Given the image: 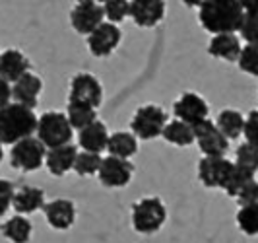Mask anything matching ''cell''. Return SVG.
I'll use <instances>...</instances> for the list:
<instances>
[{
	"mask_svg": "<svg viewBox=\"0 0 258 243\" xmlns=\"http://www.w3.org/2000/svg\"><path fill=\"white\" fill-rule=\"evenodd\" d=\"M167 123V113L159 105H144L134 113L132 121H130V128L136 138L154 140L163 134V128Z\"/></svg>",
	"mask_w": 258,
	"mask_h": 243,
	"instance_id": "5b68a950",
	"label": "cell"
},
{
	"mask_svg": "<svg viewBox=\"0 0 258 243\" xmlns=\"http://www.w3.org/2000/svg\"><path fill=\"white\" fill-rule=\"evenodd\" d=\"M0 231H2V235H4L8 241L29 243L33 226H31V222H29L24 214H16V216H12L10 220H6V222L0 226Z\"/></svg>",
	"mask_w": 258,
	"mask_h": 243,
	"instance_id": "7402d4cb",
	"label": "cell"
},
{
	"mask_svg": "<svg viewBox=\"0 0 258 243\" xmlns=\"http://www.w3.org/2000/svg\"><path fill=\"white\" fill-rule=\"evenodd\" d=\"M237 64L243 72L250 76H258V43H246L239 55Z\"/></svg>",
	"mask_w": 258,
	"mask_h": 243,
	"instance_id": "4dcf8cb0",
	"label": "cell"
},
{
	"mask_svg": "<svg viewBox=\"0 0 258 243\" xmlns=\"http://www.w3.org/2000/svg\"><path fill=\"white\" fill-rule=\"evenodd\" d=\"M29 66H31L29 59L18 49H6L4 53H0V76L8 80L10 84L27 74Z\"/></svg>",
	"mask_w": 258,
	"mask_h": 243,
	"instance_id": "e0dca14e",
	"label": "cell"
},
{
	"mask_svg": "<svg viewBox=\"0 0 258 243\" xmlns=\"http://www.w3.org/2000/svg\"><path fill=\"white\" fill-rule=\"evenodd\" d=\"M47 158V146L37 136L16 142L10 150V166L20 171H37Z\"/></svg>",
	"mask_w": 258,
	"mask_h": 243,
	"instance_id": "8992f818",
	"label": "cell"
},
{
	"mask_svg": "<svg viewBox=\"0 0 258 243\" xmlns=\"http://www.w3.org/2000/svg\"><path fill=\"white\" fill-rule=\"evenodd\" d=\"M10 102H12V86L8 80L0 76V109L6 107Z\"/></svg>",
	"mask_w": 258,
	"mask_h": 243,
	"instance_id": "8d00e7d4",
	"label": "cell"
},
{
	"mask_svg": "<svg viewBox=\"0 0 258 243\" xmlns=\"http://www.w3.org/2000/svg\"><path fill=\"white\" fill-rule=\"evenodd\" d=\"M78 142L86 152H95L101 154L103 150H107V142H109V132L107 127L101 121H93L91 125H88L86 128H82L78 132Z\"/></svg>",
	"mask_w": 258,
	"mask_h": 243,
	"instance_id": "ffe728a7",
	"label": "cell"
},
{
	"mask_svg": "<svg viewBox=\"0 0 258 243\" xmlns=\"http://www.w3.org/2000/svg\"><path fill=\"white\" fill-rule=\"evenodd\" d=\"M103 6L93 0H80L70 12V24L80 35H90L97 26L103 24Z\"/></svg>",
	"mask_w": 258,
	"mask_h": 243,
	"instance_id": "8fae6325",
	"label": "cell"
},
{
	"mask_svg": "<svg viewBox=\"0 0 258 243\" xmlns=\"http://www.w3.org/2000/svg\"><path fill=\"white\" fill-rule=\"evenodd\" d=\"M103 14L111 24H120L130 16L128 0H107L103 2Z\"/></svg>",
	"mask_w": 258,
	"mask_h": 243,
	"instance_id": "1f68e13d",
	"label": "cell"
},
{
	"mask_svg": "<svg viewBox=\"0 0 258 243\" xmlns=\"http://www.w3.org/2000/svg\"><path fill=\"white\" fill-rule=\"evenodd\" d=\"M163 138L175 146H190L192 142H196L194 138V128L192 125L184 123L181 119H175V121H169L165 128H163Z\"/></svg>",
	"mask_w": 258,
	"mask_h": 243,
	"instance_id": "d4e9b609",
	"label": "cell"
},
{
	"mask_svg": "<svg viewBox=\"0 0 258 243\" xmlns=\"http://www.w3.org/2000/svg\"><path fill=\"white\" fill-rule=\"evenodd\" d=\"M2 158H4V150H2V142H0V164H2Z\"/></svg>",
	"mask_w": 258,
	"mask_h": 243,
	"instance_id": "ab89813d",
	"label": "cell"
},
{
	"mask_svg": "<svg viewBox=\"0 0 258 243\" xmlns=\"http://www.w3.org/2000/svg\"><path fill=\"white\" fill-rule=\"evenodd\" d=\"M173 113H175L177 119H181V121L194 127L200 121L208 119L210 109H208V103L202 95H198L194 91H186V93H182L181 98L173 103Z\"/></svg>",
	"mask_w": 258,
	"mask_h": 243,
	"instance_id": "4fadbf2b",
	"label": "cell"
},
{
	"mask_svg": "<svg viewBox=\"0 0 258 243\" xmlns=\"http://www.w3.org/2000/svg\"><path fill=\"white\" fill-rule=\"evenodd\" d=\"M233 166L225 156H204L198 162V179L208 189H223Z\"/></svg>",
	"mask_w": 258,
	"mask_h": 243,
	"instance_id": "9c48e42d",
	"label": "cell"
},
{
	"mask_svg": "<svg viewBox=\"0 0 258 243\" xmlns=\"http://www.w3.org/2000/svg\"><path fill=\"white\" fill-rule=\"evenodd\" d=\"M43 212H45L49 226L60 231L72 228V224L76 220V206L68 199H54L51 203H45Z\"/></svg>",
	"mask_w": 258,
	"mask_h": 243,
	"instance_id": "9a60e30c",
	"label": "cell"
},
{
	"mask_svg": "<svg viewBox=\"0 0 258 243\" xmlns=\"http://www.w3.org/2000/svg\"><path fill=\"white\" fill-rule=\"evenodd\" d=\"M165 220H167V210L159 197H146L132 206V228L138 233L144 235L155 233L161 230Z\"/></svg>",
	"mask_w": 258,
	"mask_h": 243,
	"instance_id": "3957f363",
	"label": "cell"
},
{
	"mask_svg": "<svg viewBox=\"0 0 258 243\" xmlns=\"http://www.w3.org/2000/svg\"><path fill=\"white\" fill-rule=\"evenodd\" d=\"M250 179H254V173L235 164L231 169V173H229V177L225 181V185H223V191H225V195H229V197L235 199V197L239 195V191H241Z\"/></svg>",
	"mask_w": 258,
	"mask_h": 243,
	"instance_id": "83f0119b",
	"label": "cell"
},
{
	"mask_svg": "<svg viewBox=\"0 0 258 243\" xmlns=\"http://www.w3.org/2000/svg\"><path fill=\"white\" fill-rule=\"evenodd\" d=\"M39 117L22 103H8L0 109V142L14 146L16 142L37 132Z\"/></svg>",
	"mask_w": 258,
	"mask_h": 243,
	"instance_id": "7a4b0ae2",
	"label": "cell"
},
{
	"mask_svg": "<svg viewBox=\"0 0 258 243\" xmlns=\"http://www.w3.org/2000/svg\"><path fill=\"white\" fill-rule=\"evenodd\" d=\"M194 138L198 142V148L204 156H225L229 150V140L223 136L218 125L210 119L200 121L194 125Z\"/></svg>",
	"mask_w": 258,
	"mask_h": 243,
	"instance_id": "30bf717a",
	"label": "cell"
},
{
	"mask_svg": "<svg viewBox=\"0 0 258 243\" xmlns=\"http://www.w3.org/2000/svg\"><path fill=\"white\" fill-rule=\"evenodd\" d=\"M78 150L72 144H64L58 148H49L47 150V158H45V166L51 171L52 175L62 177L70 169H74V162H76Z\"/></svg>",
	"mask_w": 258,
	"mask_h": 243,
	"instance_id": "ac0fdd59",
	"label": "cell"
},
{
	"mask_svg": "<svg viewBox=\"0 0 258 243\" xmlns=\"http://www.w3.org/2000/svg\"><path fill=\"white\" fill-rule=\"evenodd\" d=\"M68 102L72 103H84L97 109L103 102V88L99 80L90 74V72H80L70 80V93Z\"/></svg>",
	"mask_w": 258,
	"mask_h": 243,
	"instance_id": "52a82bcc",
	"label": "cell"
},
{
	"mask_svg": "<svg viewBox=\"0 0 258 243\" xmlns=\"http://www.w3.org/2000/svg\"><path fill=\"white\" fill-rule=\"evenodd\" d=\"M120 39H122V33L118 26L111 22H103L88 35V49L93 57H109L118 47Z\"/></svg>",
	"mask_w": 258,
	"mask_h": 243,
	"instance_id": "7c38bea8",
	"label": "cell"
},
{
	"mask_svg": "<svg viewBox=\"0 0 258 243\" xmlns=\"http://www.w3.org/2000/svg\"><path fill=\"white\" fill-rule=\"evenodd\" d=\"M74 134V128L70 125L66 113L60 111H47L39 117L37 121V138L47 148H58L70 144Z\"/></svg>",
	"mask_w": 258,
	"mask_h": 243,
	"instance_id": "277c9868",
	"label": "cell"
},
{
	"mask_svg": "<svg viewBox=\"0 0 258 243\" xmlns=\"http://www.w3.org/2000/svg\"><path fill=\"white\" fill-rule=\"evenodd\" d=\"M66 117H68L72 128L82 130V128H86L88 125H91L93 121H97V111H95L93 107H90V105H84V103L68 102Z\"/></svg>",
	"mask_w": 258,
	"mask_h": 243,
	"instance_id": "484cf974",
	"label": "cell"
},
{
	"mask_svg": "<svg viewBox=\"0 0 258 243\" xmlns=\"http://www.w3.org/2000/svg\"><path fill=\"white\" fill-rule=\"evenodd\" d=\"M132 173H134V166L130 160L107 156L101 162L97 177H99V183L107 189H122L130 183Z\"/></svg>",
	"mask_w": 258,
	"mask_h": 243,
	"instance_id": "ba28073f",
	"label": "cell"
},
{
	"mask_svg": "<svg viewBox=\"0 0 258 243\" xmlns=\"http://www.w3.org/2000/svg\"><path fill=\"white\" fill-rule=\"evenodd\" d=\"M216 125L227 140H237L245 130V117L237 109H223L216 119Z\"/></svg>",
	"mask_w": 258,
	"mask_h": 243,
	"instance_id": "603a6c76",
	"label": "cell"
},
{
	"mask_svg": "<svg viewBox=\"0 0 258 243\" xmlns=\"http://www.w3.org/2000/svg\"><path fill=\"white\" fill-rule=\"evenodd\" d=\"M237 226L245 235H258V203L239 208Z\"/></svg>",
	"mask_w": 258,
	"mask_h": 243,
	"instance_id": "f1b7e54d",
	"label": "cell"
},
{
	"mask_svg": "<svg viewBox=\"0 0 258 243\" xmlns=\"http://www.w3.org/2000/svg\"><path fill=\"white\" fill-rule=\"evenodd\" d=\"M235 164L245 167L248 171L256 173L258 171V146L250 142H243L237 150H235Z\"/></svg>",
	"mask_w": 258,
	"mask_h": 243,
	"instance_id": "f546056e",
	"label": "cell"
},
{
	"mask_svg": "<svg viewBox=\"0 0 258 243\" xmlns=\"http://www.w3.org/2000/svg\"><path fill=\"white\" fill-rule=\"evenodd\" d=\"M101 162L103 158L95 152H78L76 162H74V171H76L80 177H88V175H95L101 167Z\"/></svg>",
	"mask_w": 258,
	"mask_h": 243,
	"instance_id": "4316f807",
	"label": "cell"
},
{
	"mask_svg": "<svg viewBox=\"0 0 258 243\" xmlns=\"http://www.w3.org/2000/svg\"><path fill=\"white\" fill-rule=\"evenodd\" d=\"M241 51H243L241 39L237 37L235 33L214 35V37L210 39V45H208V53L212 57L221 59V61H227V63H237Z\"/></svg>",
	"mask_w": 258,
	"mask_h": 243,
	"instance_id": "d6986e66",
	"label": "cell"
},
{
	"mask_svg": "<svg viewBox=\"0 0 258 243\" xmlns=\"http://www.w3.org/2000/svg\"><path fill=\"white\" fill-rule=\"evenodd\" d=\"M93 2H97V4H103V2H107V0H93Z\"/></svg>",
	"mask_w": 258,
	"mask_h": 243,
	"instance_id": "60d3db41",
	"label": "cell"
},
{
	"mask_svg": "<svg viewBox=\"0 0 258 243\" xmlns=\"http://www.w3.org/2000/svg\"><path fill=\"white\" fill-rule=\"evenodd\" d=\"M239 33L246 43H258V12H245Z\"/></svg>",
	"mask_w": 258,
	"mask_h": 243,
	"instance_id": "d6a6232c",
	"label": "cell"
},
{
	"mask_svg": "<svg viewBox=\"0 0 258 243\" xmlns=\"http://www.w3.org/2000/svg\"><path fill=\"white\" fill-rule=\"evenodd\" d=\"M107 152H109V156L128 160L138 152V140L132 132H113V134H109Z\"/></svg>",
	"mask_w": 258,
	"mask_h": 243,
	"instance_id": "cb8c5ba5",
	"label": "cell"
},
{
	"mask_svg": "<svg viewBox=\"0 0 258 243\" xmlns=\"http://www.w3.org/2000/svg\"><path fill=\"white\" fill-rule=\"evenodd\" d=\"M14 210L18 214H33L45 206V192L39 187H22L14 195Z\"/></svg>",
	"mask_w": 258,
	"mask_h": 243,
	"instance_id": "44dd1931",
	"label": "cell"
},
{
	"mask_svg": "<svg viewBox=\"0 0 258 243\" xmlns=\"http://www.w3.org/2000/svg\"><path fill=\"white\" fill-rule=\"evenodd\" d=\"M239 206H246V205H254L258 203V181L250 179L245 187L239 191V195L235 197Z\"/></svg>",
	"mask_w": 258,
	"mask_h": 243,
	"instance_id": "836d02e7",
	"label": "cell"
},
{
	"mask_svg": "<svg viewBox=\"0 0 258 243\" xmlns=\"http://www.w3.org/2000/svg\"><path fill=\"white\" fill-rule=\"evenodd\" d=\"M165 16V0H130V18L140 27L157 26Z\"/></svg>",
	"mask_w": 258,
	"mask_h": 243,
	"instance_id": "5bb4252c",
	"label": "cell"
},
{
	"mask_svg": "<svg viewBox=\"0 0 258 243\" xmlns=\"http://www.w3.org/2000/svg\"><path fill=\"white\" fill-rule=\"evenodd\" d=\"M243 134H245L246 142L258 146V109H252L245 117V130H243Z\"/></svg>",
	"mask_w": 258,
	"mask_h": 243,
	"instance_id": "d590c367",
	"label": "cell"
},
{
	"mask_svg": "<svg viewBox=\"0 0 258 243\" xmlns=\"http://www.w3.org/2000/svg\"><path fill=\"white\" fill-rule=\"evenodd\" d=\"M43 90V82L41 78L27 72L20 80H16L12 86V98L16 103H22L29 109H35L37 107L39 93Z\"/></svg>",
	"mask_w": 258,
	"mask_h": 243,
	"instance_id": "2e32d148",
	"label": "cell"
},
{
	"mask_svg": "<svg viewBox=\"0 0 258 243\" xmlns=\"http://www.w3.org/2000/svg\"><path fill=\"white\" fill-rule=\"evenodd\" d=\"M182 4H186L188 8H200L204 4V0H182Z\"/></svg>",
	"mask_w": 258,
	"mask_h": 243,
	"instance_id": "f35d334b",
	"label": "cell"
},
{
	"mask_svg": "<svg viewBox=\"0 0 258 243\" xmlns=\"http://www.w3.org/2000/svg\"><path fill=\"white\" fill-rule=\"evenodd\" d=\"M245 10L239 0H204L200 6V24L212 35L239 31Z\"/></svg>",
	"mask_w": 258,
	"mask_h": 243,
	"instance_id": "6da1fadb",
	"label": "cell"
},
{
	"mask_svg": "<svg viewBox=\"0 0 258 243\" xmlns=\"http://www.w3.org/2000/svg\"><path fill=\"white\" fill-rule=\"evenodd\" d=\"M245 12H258V0H239Z\"/></svg>",
	"mask_w": 258,
	"mask_h": 243,
	"instance_id": "74e56055",
	"label": "cell"
},
{
	"mask_svg": "<svg viewBox=\"0 0 258 243\" xmlns=\"http://www.w3.org/2000/svg\"><path fill=\"white\" fill-rule=\"evenodd\" d=\"M14 185L8 179H0V216H4L14 203Z\"/></svg>",
	"mask_w": 258,
	"mask_h": 243,
	"instance_id": "e575fe53",
	"label": "cell"
}]
</instances>
